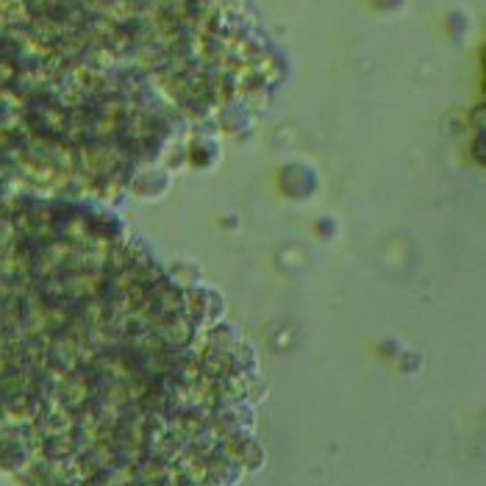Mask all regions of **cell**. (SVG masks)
Returning a JSON list of instances; mask_svg holds the SVG:
<instances>
[{
  "mask_svg": "<svg viewBox=\"0 0 486 486\" xmlns=\"http://www.w3.org/2000/svg\"><path fill=\"white\" fill-rule=\"evenodd\" d=\"M86 169L0 69V461L136 469L214 453L203 383L242 375L206 294L167 272L103 206Z\"/></svg>",
  "mask_w": 486,
  "mask_h": 486,
  "instance_id": "cell-1",
  "label": "cell"
},
{
  "mask_svg": "<svg viewBox=\"0 0 486 486\" xmlns=\"http://www.w3.org/2000/svg\"><path fill=\"white\" fill-rule=\"evenodd\" d=\"M217 0H0V67L44 131L108 189L253 92L225 67Z\"/></svg>",
  "mask_w": 486,
  "mask_h": 486,
  "instance_id": "cell-2",
  "label": "cell"
}]
</instances>
